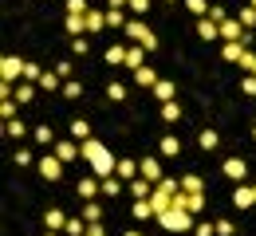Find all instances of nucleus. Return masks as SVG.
Listing matches in <instances>:
<instances>
[{
  "label": "nucleus",
  "mask_w": 256,
  "mask_h": 236,
  "mask_svg": "<svg viewBox=\"0 0 256 236\" xmlns=\"http://www.w3.org/2000/svg\"><path fill=\"white\" fill-rule=\"evenodd\" d=\"M236 67L252 71V67H256V51H248V47H244V51H240V59H236Z\"/></svg>",
  "instance_id": "obj_42"
},
{
  "label": "nucleus",
  "mask_w": 256,
  "mask_h": 236,
  "mask_svg": "<svg viewBox=\"0 0 256 236\" xmlns=\"http://www.w3.org/2000/svg\"><path fill=\"white\" fill-rule=\"evenodd\" d=\"M126 189H130V197L134 201H150V193L158 189L154 181H146V177H134V181H126Z\"/></svg>",
  "instance_id": "obj_9"
},
{
  "label": "nucleus",
  "mask_w": 256,
  "mask_h": 236,
  "mask_svg": "<svg viewBox=\"0 0 256 236\" xmlns=\"http://www.w3.org/2000/svg\"><path fill=\"white\" fill-rule=\"evenodd\" d=\"M75 189H79V201H95L98 193H102V177H95V173L91 177H79Z\"/></svg>",
  "instance_id": "obj_8"
},
{
  "label": "nucleus",
  "mask_w": 256,
  "mask_h": 236,
  "mask_svg": "<svg viewBox=\"0 0 256 236\" xmlns=\"http://www.w3.org/2000/svg\"><path fill=\"white\" fill-rule=\"evenodd\" d=\"M87 51H91L87 35H75V39H71V55H87Z\"/></svg>",
  "instance_id": "obj_38"
},
{
  "label": "nucleus",
  "mask_w": 256,
  "mask_h": 236,
  "mask_svg": "<svg viewBox=\"0 0 256 236\" xmlns=\"http://www.w3.org/2000/svg\"><path fill=\"white\" fill-rule=\"evenodd\" d=\"M193 236H217V225H209V221H197Z\"/></svg>",
  "instance_id": "obj_45"
},
{
  "label": "nucleus",
  "mask_w": 256,
  "mask_h": 236,
  "mask_svg": "<svg viewBox=\"0 0 256 236\" xmlns=\"http://www.w3.org/2000/svg\"><path fill=\"white\" fill-rule=\"evenodd\" d=\"M122 236H142V233H134V229H130V233H122Z\"/></svg>",
  "instance_id": "obj_55"
},
{
  "label": "nucleus",
  "mask_w": 256,
  "mask_h": 236,
  "mask_svg": "<svg viewBox=\"0 0 256 236\" xmlns=\"http://www.w3.org/2000/svg\"><path fill=\"white\" fill-rule=\"evenodd\" d=\"M240 51H244V43H224V47H221V59L236 63V59H240Z\"/></svg>",
  "instance_id": "obj_34"
},
{
  "label": "nucleus",
  "mask_w": 256,
  "mask_h": 236,
  "mask_svg": "<svg viewBox=\"0 0 256 236\" xmlns=\"http://www.w3.org/2000/svg\"><path fill=\"white\" fill-rule=\"evenodd\" d=\"M217 236H232V225H228V221H217Z\"/></svg>",
  "instance_id": "obj_52"
},
{
  "label": "nucleus",
  "mask_w": 256,
  "mask_h": 236,
  "mask_svg": "<svg viewBox=\"0 0 256 236\" xmlns=\"http://www.w3.org/2000/svg\"><path fill=\"white\" fill-rule=\"evenodd\" d=\"M174 91H178V87H174L170 79H158V87H154V95H158L162 102H178V99H174Z\"/></svg>",
  "instance_id": "obj_25"
},
{
  "label": "nucleus",
  "mask_w": 256,
  "mask_h": 236,
  "mask_svg": "<svg viewBox=\"0 0 256 236\" xmlns=\"http://www.w3.org/2000/svg\"><path fill=\"white\" fill-rule=\"evenodd\" d=\"M174 205H182L186 213H193V217H201V213H205V193H186V189H182V193L174 197Z\"/></svg>",
  "instance_id": "obj_5"
},
{
  "label": "nucleus",
  "mask_w": 256,
  "mask_h": 236,
  "mask_svg": "<svg viewBox=\"0 0 256 236\" xmlns=\"http://www.w3.org/2000/svg\"><path fill=\"white\" fill-rule=\"evenodd\" d=\"M44 225H48V229H56V233H64L67 213H64V209H48V213H44Z\"/></svg>",
  "instance_id": "obj_14"
},
{
  "label": "nucleus",
  "mask_w": 256,
  "mask_h": 236,
  "mask_svg": "<svg viewBox=\"0 0 256 236\" xmlns=\"http://www.w3.org/2000/svg\"><path fill=\"white\" fill-rule=\"evenodd\" d=\"M79 95H83V87H79L75 79H67L64 83V99H79Z\"/></svg>",
  "instance_id": "obj_43"
},
{
  "label": "nucleus",
  "mask_w": 256,
  "mask_h": 236,
  "mask_svg": "<svg viewBox=\"0 0 256 236\" xmlns=\"http://www.w3.org/2000/svg\"><path fill=\"white\" fill-rule=\"evenodd\" d=\"M209 20H217V24H224V20H228V16H224V8H221V4H213V8H209Z\"/></svg>",
  "instance_id": "obj_49"
},
{
  "label": "nucleus",
  "mask_w": 256,
  "mask_h": 236,
  "mask_svg": "<svg viewBox=\"0 0 256 236\" xmlns=\"http://www.w3.org/2000/svg\"><path fill=\"white\" fill-rule=\"evenodd\" d=\"M252 8H256V0H252Z\"/></svg>",
  "instance_id": "obj_59"
},
{
  "label": "nucleus",
  "mask_w": 256,
  "mask_h": 236,
  "mask_svg": "<svg viewBox=\"0 0 256 236\" xmlns=\"http://www.w3.org/2000/svg\"><path fill=\"white\" fill-rule=\"evenodd\" d=\"M36 142L40 146H56V134H52V126L44 122V126H36Z\"/></svg>",
  "instance_id": "obj_36"
},
{
  "label": "nucleus",
  "mask_w": 256,
  "mask_h": 236,
  "mask_svg": "<svg viewBox=\"0 0 256 236\" xmlns=\"http://www.w3.org/2000/svg\"><path fill=\"white\" fill-rule=\"evenodd\" d=\"M240 91H244L248 99H256V75H244V79H240Z\"/></svg>",
  "instance_id": "obj_46"
},
{
  "label": "nucleus",
  "mask_w": 256,
  "mask_h": 236,
  "mask_svg": "<svg viewBox=\"0 0 256 236\" xmlns=\"http://www.w3.org/2000/svg\"><path fill=\"white\" fill-rule=\"evenodd\" d=\"M162 122H170V126L182 122V106L178 102H162Z\"/></svg>",
  "instance_id": "obj_23"
},
{
  "label": "nucleus",
  "mask_w": 256,
  "mask_h": 236,
  "mask_svg": "<svg viewBox=\"0 0 256 236\" xmlns=\"http://www.w3.org/2000/svg\"><path fill=\"white\" fill-rule=\"evenodd\" d=\"M182 189H186V193H205V181H201L197 173H186V177H182Z\"/></svg>",
  "instance_id": "obj_27"
},
{
  "label": "nucleus",
  "mask_w": 256,
  "mask_h": 236,
  "mask_svg": "<svg viewBox=\"0 0 256 236\" xmlns=\"http://www.w3.org/2000/svg\"><path fill=\"white\" fill-rule=\"evenodd\" d=\"M40 91H64V79H60L56 71H44V79H40Z\"/></svg>",
  "instance_id": "obj_22"
},
{
  "label": "nucleus",
  "mask_w": 256,
  "mask_h": 236,
  "mask_svg": "<svg viewBox=\"0 0 256 236\" xmlns=\"http://www.w3.org/2000/svg\"><path fill=\"white\" fill-rule=\"evenodd\" d=\"M138 173H142L146 181H154V185H158V181H162V166H158V158H142Z\"/></svg>",
  "instance_id": "obj_13"
},
{
  "label": "nucleus",
  "mask_w": 256,
  "mask_h": 236,
  "mask_svg": "<svg viewBox=\"0 0 256 236\" xmlns=\"http://www.w3.org/2000/svg\"><path fill=\"white\" fill-rule=\"evenodd\" d=\"M106 99L122 102V99H126V83H114V79H110V83H106Z\"/></svg>",
  "instance_id": "obj_29"
},
{
  "label": "nucleus",
  "mask_w": 256,
  "mask_h": 236,
  "mask_svg": "<svg viewBox=\"0 0 256 236\" xmlns=\"http://www.w3.org/2000/svg\"><path fill=\"white\" fill-rule=\"evenodd\" d=\"M130 217H134V221H150V217H158V213H154V205H150V201H134Z\"/></svg>",
  "instance_id": "obj_19"
},
{
  "label": "nucleus",
  "mask_w": 256,
  "mask_h": 236,
  "mask_svg": "<svg viewBox=\"0 0 256 236\" xmlns=\"http://www.w3.org/2000/svg\"><path fill=\"white\" fill-rule=\"evenodd\" d=\"M44 236H60V233H56V229H48V233H44Z\"/></svg>",
  "instance_id": "obj_54"
},
{
  "label": "nucleus",
  "mask_w": 256,
  "mask_h": 236,
  "mask_svg": "<svg viewBox=\"0 0 256 236\" xmlns=\"http://www.w3.org/2000/svg\"><path fill=\"white\" fill-rule=\"evenodd\" d=\"M52 154H56V158H60V162H75V158H83V150H79V142H75V138H64V142H56V146H52Z\"/></svg>",
  "instance_id": "obj_6"
},
{
  "label": "nucleus",
  "mask_w": 256,
  "mask_h": 236,
  "mask_svg": "<svg viewBox=\"0 0 256 236\" xmlns=\"http://www.w3.org/2000/svg\"><path fill=\"white\" fill-rule=\"evenodd\" d=\"M217 142H221L217 130H201V134H197V146H201V150H217Z\"/></svg>",
  "instance_id": "obj_28"
},
{
  "label": "nucleus",
  "mask_w": 256,
  "mask_h": 236,
  "mask_svg": "<svg viewBox=\"0 0 256 236\" xmlns=\"http://www.w3.org/2000/svg\"><path fill=\"white\" fill-rule=\"evenodd\" d=\"M122 59H126V47L110 43V47H106V63H122Z\"/></svg>",
  "instance_id": "obj_39"
},
{
  "label": "nucleus",
  "mask_w": 256,
  "mask_h": 236,
  "mask_svg": "<svg viewBox=\"0 0 256 236\" xmlns=\"http://www.w3.org/2000/svg\"><path fill=\"white\" fill-rule=\"evenodd\" d=\"M16 166H32V150H16Z\"/></svg>",
  "instance_id": "obj_50"
},
{
  "label": "nucleus",
  "mask_w": 256,
  "mask_h": 236,
  "mask_svg": "<svg viewBox=\"0 0 256 236\" xmlns=\"http://www.w3.org/2000/svg\"><path fill=\"white\" fill-rule=\"evenodd\" d=\"M87 236H106V229H102V221H91V225H87Z\"/></svg>",
  "instance_id": "obj_51"
},
{
  "label": "nucleus",
  "mask_w": 256,
  "mask_h": 236,
  "mask_svg": "<svg viewBox=\"0 0 256 236\" xmlns=\"http://www.w3.org/2000/svg\"><path fill=\"white\" fill-rule=\"evenodd\" d=\"M71 138H75V142H87V138H91V126H87L83 118H71Z\"/></svg>",
  "instance_id": "obj_26"
},
{
  "label": "nucleus",
  "mask_w": 256,
  "mask_h": 236,
  "mask_svg": "<svg viewBox=\"0 0 256 236\" xmlns=\"http://www.w3.org/2000/svg\"><path fill=\"white\" fill-rule=\"evenodd\" d=\"M36 99V83H16V102H32Z\"/></svg>",
  "instance_id": "obj_32"
},
{
  "label": "nucleus",
  "mask_w": 256,
  "mask_h": 236,
  "mask_svg": "<svg viewBox=\"0 0 256 236\" xmlns=\"http://www.w3.org/2000/svg\"><path fill=\"white\" fill-rule=\"evenodd\" d=\"M114 177H118V181H134V177H138V162H130V158H122V162L114 166Z\"/></svg>",
  "instance_id": "obj_15"
},
{
  "label": "nucleus",
  "mask_w": 256,
  "mask_h": 236,
  "mask_svg": "<svg viewBox=\"0 0 256 236\" xmlns=\"http://www.w3.org/2000/svg\"><path fill=\"white\" fill-rule=\"evenodd\" d=\"M4 134H8V138H24V134H28V126H24L20 118H8V122H4Z\"/></svg>",
  "instance_id": "obj_30"
},
{
  "label": "nucleus",
  "mask_w": 256,
  "mask_h": 236,
  "mask_svg": "<svg viewBox=\"0 0 256 236\" xmlns=\"http://www.w3.org/2000/svg\"><path fill=\"white\" fill-rule=\"evenodd\" d=\"M126 8L134 12V16H146V12H150V0H130Z\"/></svg>",
  "instance_id": "obj_47"
},
{
  "label": "nucleus",
  "mask_w": 256,
  "mask_h": 236,
  "mask_svg": "<svg viewBox=\"0 0 256 236\" xmlns=\"http://www.w3.org/2000/svg\"><path fill=\"white\" fill-rule=\"evenodd\" d=\"M197 35H201L205 43H213V39H221V24L209 20V16H201V20H197Z\"/></svg>",
  "instance_id": "obj_10"
},
{
  "label": "nucleus",
  "mask_w": 256,
  "mask_h": 236,
  "mask_svg": "<svg viewBox=\"0 0 256 236\" xmlns=\"http://www.w3.org/2000/svg\"><path fill=\"white\" fill-rule=\"evenodd\" d=\"M64 28L71 32V39H75V35H87V16H67Z\"/></svg>",
  "instance_id": "obj_16"
},
{
  "label": "nucleus",
  "mask_w": 256,
  "mask_h": 236,
  "mask_svg": "<svg viewBox=\"0 0 256 236\" xmlns=\"http://www.w3.org/2000/svg\"><path fill=\"white\" fill-rule=\"evenodd\" d=\"M87 0H67V16H87Z\"/></svg>",
  "instance_id": "obj_40"
},
{
  "label": "nucleus",
  "mask_w": 256,
  "mask_h": 236,
  "mask_svg": "<svg viewBox=\"0 0 256 236\" xmlns=\"http://www.w3.org/2000/svg\"><path fill=\"white\" fill-rule=\"evenodd\" d=\"M118 193H122V181H114V177H102V197H110V201H114Z\"/></svg>",
  "instance_id": "obj_31"
},
{
  "label": "nucleus",
  "mask_w": 256,
  "mask_h": 236,
  "mask_svg": "<svg viewBox=\"0 0 256 236\" xmlns=\"http://www.w3.org/2000/svg\"><path fill=\"white\" fill-rule=\"evenodd\" d=\"M232 205H236V209H252V205H256L252 185H236V189H232Z\"/></svg>",
  "instance_id": "obj_12"
},
{
  "label": "nucleus",
  "mask_w": 256,
  "mask_h": 236,
  "mask_svg": "<svg viewBox=\"0 0 256 236\" xmlns=\"http://www.w3.org/2000/svg\"><path fill=\"white\" fill-rule=\"evenodd\" d=\"M236 20H240V24H244V28H256V8H252V4H248V8H244V12H240V16H236Z\"/></svg>",
  "instance_id": "obj_44"
},
{
  "label": "nucleus",
  "mask_w": 256,
  "mask_h": 236,
  "mask_svg": "<svg viewBox=\"0 0 256 236\" xmlns=\"http://www.w3.org/2000/svg\"><path fill=\"white\" fill-rule=\"evenodd\" d=\"M154 221H158L166 233H193V229H197V217H193V213H186L182 205H174L170 213H158Z\"/></svg>",
  "instance_id": "obj_1"
},
{
  "label": "nucleus",
  "mask_w": 256,
  "mask_h": 236,
  "mask_svg": "<svg viewBox=\"0 0 256 236\" xmlns=\"http://www.w3.org/2000/svg\"><path fill=\"white\" fill-rule=\"evenodd\" d=\"M126 35L134 39V43H142L146 51H154V47H158V35H154V28H150V24H142V16H134V20L126 24Z\"/></svg>",
  "instance_id": "obj_2"
},
{
  "label": "nucleus",
  "mask_w": 256,
  "mask_h": 236,
  "mask_svg": "<svg viewBox=\"0 0 256 236\" xmlns=\"http://www.w3.org/2000/svg\"><path fill=\"white\" fill-rule=\"evenodd\" d=\"M186 8L201 20V16H209V8H213V4H209V0H186Z\"/></svg>",
  "instance_id": "obj_35"
},
{
  "label": "nucleus",
  "mask_w": 256,
  "mask_h": 236,
  "mask_svg": "<svg viewBox=\"0 0 256 236\" xmlns=\"http://www.w3.org/2000/svg\"><path fill=\"white\" fill-rule=\"evenodd\" d=\"M122 63H126L130 71L146 67V47H142V43H130V47H126V59H122Z\"/></svg>",
  "instance_id": "obj_11"
},
{
  "label": "nucleus",
  "mask_w": 256,
  "mask_h": 236,
  "mask_svg": "<svg viewBox=\"0 0 256 236\" xmlns=\"http://www.w3.org/2000/svg\"><path fill=\"white\" fill-rule=\"evenodd\" d=\"M40 79H44V67H40V63H28V67H24V83H36V87H40Z\"/></svg>",
  "instance_id": "obj_37"
},
{
  "label": "nucleus",
  "mask_w": 256,
  "mask_h": 236,
  "mask_svg": "<svg viewBox=\"0 0 256 236\" xmlns=\"http://www.w3.org/2000/svg\"><path fill=\"white\" fill-rule=\"evenodd\" d=\"M252 193H256V185H252Z\"/></svg>",
  "instance_id": "obj_58"
},
{
  "label": "nucleus",
  "mask_w": 256,
  "mask_h": 236,
  "mask_svg": "<svg viewBox=\"0 0 256 236\" xmlns=\"http://www.w3.org/2000/svg\"><path fill=\"white\" fill-rule=\"evenodd\" d=\"M24 67H28V63H24L20 55H4V59H0V83H16V79H24Z\"/></svg>",
  "instance_id": "obj_3"
},
{
  "label": "nucleus",
  "mask_w": 256,
  "mask_h": 236,
  "mask_svg": "<svg viewBox=\"0 0 256 236\" xmlns=\"http://www.w3.org/2000/svg\"><path fill=\"white\" fill-rule=\"evenodd\" d=\"M79 217H83L87 225H91V221H102V205L98 201H83V213H79Z\"/></svg>",
  "instance_id": "obj_24"
},
{
  "label": "nucleus",
  "mask_w": 256,
  "mask_h": 236,
  "mask_svg": "<svg viewBox=\"0 0 256 236\" xmlns=\"http://www.w3.org/2000/svg\"><path fill=\"white\" fill-rule=\"evenodd\" d=\"M134 83H138V87H158V75H154V67H138V71H134Z\"/></svg>",
  "instance_id": "obj_17"
},
{
  "label": "nucleus",
  "mask_w": 256,
  "mask_h": 236,
  "mask_svg": "<svg viewBox=\"0 0 256 236\" xmlns=\"http://www.w3.org/2000/svg\"><path fill=\"white\" fill-rule=\"evenodd\" d=\"M158 150H162V154H166V158H178V154H182V142H178V138H174V134H166V138H162V142H158Z\"/></svg>",
  "instance_id": "obj_18"
},
{
  "label": "nucleus",
  "mask_w": 256,
  "mask_h": 236,
  "mask_svg": "<svg viewBox=\"0 0 256 236\" xmlns=\"http://www.w3.org/2000/svg\"><path fill=\"white\" fill-rule=\"evenodd\" d=\"M64 233H67V236H87V221H83V217H67Z\"/></svg>",
  "instance_id": "obj_21"
},
{
  "label": "nucleus",
  "mask_w": 256,
  "mask_h": 236,
  "mask_svg": "<svg viewBox=\"0 0 256 236\" xmlns=\"http://www.w3.org/2000/svg\"><path fill=\"white\" fill-rule=\"evenodd\" d=\"M130 20L126 16H122V8H110V12H106V28H126Z\"/></svg>",
  "instance_id": "obj_33"
},
{
  "label": "nucleus",
  "mask_w": 256,
  "mask_h": 236,
  "mask_svg": "<svg viewBox=\"0 0 256 236\" xmlns=\"http://www.w3.org/2000/svg\"><path fill=\"white\" fill-rule=\"evenodd\" d=\"M252 142H256V126H252Z\"/></svg>",
  "instance_id": "obj_56"
},
{
  "label": "nucleus",
  "mask_w": 256,
  "mask_h": 236,
  "mask_svg": "<svg viewBox=\"0 0 256 236\" xmlns=\"http://www.w3.org/2000/svg\"><path fill=\"white\" fill-rule=\"evenodd\" d=\"M221 173L228 177V181H236V185H240V181L248 177V162H244V158H224Z\"/></svg>",
  "instance_id": "obj_7"
},
{
  "label": "nucleus",
  "mask_w": 256,
  "mask_h": 236,
  "mask_svg": "<svg viewBox=\"0 0 256 236\" xmlns=\"http://www.w3.org/2000/svg\"><path fill=\"white\" fill-rule=\"evenodd\" d=\"M56 75H60V79L67 83V79H71V59H64V63H56Z\"/></svg>",
  "instance_id": "obj_48"
},
{
  "label": "nucleus",
  "mask_w": 256,
  "mask_h": 236,
  "mask_svg": "<svg viewBox=\"0 0 256 236\" xmlns=\"http://www.w3.org/2000/svg\"><path fill=\"white\" fill-rule=\"evenodd\" d=\"M248 75H256V67H252V71H248Z\"/></svg>",
  "instance_id": "obj_57"
},
{
  "label": "nucleus",
  "mask_w": 256,
  "mask_h": 236,
  "mask_svg": "<svg viewBox=\"0 0 256 236\" xmlns=\"http://www.w3.org/2000/svg\"><path fill=\"white\" fill-rule=\"evenodd\" d=\"M106 28V12H87V35H95Z\"/></svg>",
  "instance_id": "obj_20"
},
{
  "label": "nucleus",
  "mask_w": 256,
  "mask_h": 236,
  "mask_svg": "<svg viewBox=\"0 0 256 236\" xmlns=\"http://www.w3.org/2000/svg\"><path fill=\"white\" fill-rule=\"evenodd\" d=\"M130 0H110V8H126Z\"/></svg>",
  "instance_id": "obj_53"
},
{
  "label": "nucleus",
  "mask_w": 256,
  "mask_h": 236,
  "mask_svg": "<svg viewBox=\"0 0 256 236\" xmlns=\"http://www.w3.org/2000/svg\"><path fill=\"white\" fill-rule=\"evenodd\" d=\"M36 166H40V177H44V181H60V177H64V162H60L56 154H44Z\"/></svg>",
  "instance_id": "obj_4"
},
{
  "label": "nucleus",
  "mask_w": 256,
  "mask_h": 236,
  "mask_svg": "<svg viewBox=\"0 0 256 236\" xmlns=\"http://www.w3.org/2000/svg\"><path fill=\"white\" fill-rule=\"evenodd\" d=\"M16 106H20V102H12V99H0V118H4V122H8V118H16Z\"/></svg>",
  "instance_id": "obj_41"
}]
</instances>
